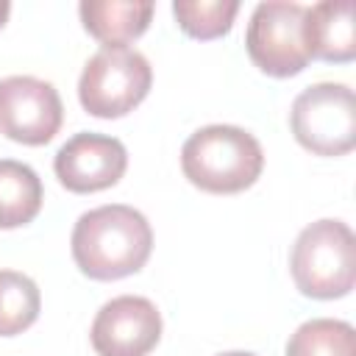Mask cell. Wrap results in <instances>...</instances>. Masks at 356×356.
I'll use <instances>...</instances> for the list:
<instances>
[{"label":"cell","mask_w":356,"mask_h":356,"mask_svg":"<svg viewBox=\"0 0 356 356\" xmlns=\"http://www.w3.org/2000/svg\"><path fill=\"white\" fill-rule=\"evenodd\" d=\"M186 181L211 195H236L253 186L264 170L259 139L239 125H203L181 147Z\"/></svg>","instance_id":"2"},{"label":"cell","mask_w":356,"mask_h":356,"mask_svg":"<svg viewBox=\"0 0 356 356\" xmlns=\"http://www.w3.org/2000/svg\"><path fill=\"white\" fill-rule=\"evenodd\" d=\"M44 200L42 178L17 159H0V228L28 225Z\"/></svg>","instance_id":"12"},{"label":"cell","mask_w":356,"mask_h":356,"mask_svg":"<svg viewBox=\"0 0 356 356\" xmlns=\"http://www.w3.org/2000/svg\"><path fill=\"white\" fill-rule=\"evenodd\" d=\"M64 122V103L50 81L33 75L0 78V134L19 145H47Z\"/></svg>","instance_id":"7"},{"label":"cell","mask_w":356,"mask_h":356,"mask_svg":"<svg viewBox=\"0 0 356 356\" xmlns=\"http://www.w3.org/2000/svg\"><path fill=\"white\" fill-rule=\"evenodd\" d=\"M42 295L33 278L17 270H0V337H17L39 317Z\"/></svg>","instance_id":"14"},{"label":"cell","mask_w":356,"mask_h":356,"mask_svg":"<svg viewBox=\"0 0 356 356\" xmlns=\"http://www.w3.org/2000/svg\"><path fill=\"white\" fill-rule=\"evenodd\" d=\"M153 8L150 0H83L78 14L86 33L103 47H128L147 31Z\"/></svg>","instance_id":"11"},{"label":"cell","mask_w":356,"mask_h":356,"mask_svg":"<svg viewBox=\"0 0 356 356\" xmlns=\"http://www.w3.org/2000/svg\"><path fill=\"white\" fill-rule=\"evenodd\" d=\"M56 178L64 189L75 195H89L114 186L128 170V150L117 136L81 131L70 136L56 159H53Z\"/></svg>","instance_id":"9"},{"label":"cell","mask_w":356,"mask_h":356,"mask_svg":"<svg viewBox=\"0 0 356 356\" xmlns=\"http://www.w3.org/2000/svg\"><path fill=\"white\" fill-rule=\"evenodd\" d=\"M70 245L83 275L92 281H117L145 267L153 250V228L139 209L106 203L78 217Z\"/></svg>","instance_id":"1"},{"label":"cell","mask_w":356,"mask_h":356,"mask_svg":"<svg viewBox=\"0 0 356 356\" xmlns=\"http://www.w3.org/2000/svg\"><path fill=\"white\" fill-rule=\"evenodd\" d=\"M289 128L314 156H345L356 147V97L348 83H312L289 111Z\"/></svg>","instance_id":"5"},{"label":"cell","mask_w":356,"mask_h":356,"mask_svg":"<svg viewBox=\"0 0 356 356\" xmlns=\"http://www.w3.org/2000/svg\"><path fill=\"white\" fill-rule=\"evenodd\" d=\"M286 356H356V331L334 317L306 320L289 337Z\"/></svg>","instance_id":"13"},{"label":"cell","mask_w":356,"mask_h":356,"mask_svg":"<svg viewBox=\"0 0 356 356\" xmlns=\"http://www.w3.org/2000/svg\"><path fill=\"white\" fill-rule=\"evenodd\" d=\"M303 17H306V6L300 3L267 0L253 8L245 33V47L250 61L264 75L292 78L306 70L312 56L306 47Z\"/></svg>","instance_id":"6"},{"label":"cell","mask_w":356,"mask_h":356,"mask_svg":"<svg viewBox=\"0 0 356 356\" xmlns=\"http://www.w3.org/2000/svg\"><path fill=\"white\" fill-rule=\"evenodd\" d=\"M150 61L134 47H100L78 78L83 111L100 120H117L134 111L150 92Z\"/></svg>","instance_id":"4"},{"label":"cell","mask_w":356,"mask_h":356,"mask_svg":"<svg viewBox=\"0 0 356 356\" xmlns=\"http://www.w3.org/2000/svg\"><path fill=\"white\" fill-rule=\"evenodd\" d=\"M8 14H11V3H6V0H0V28L6 25V19H8Z\"/></svg>","instance_id":"16"},{"label":"cell","mask_w":356,"mask_h":356,"mask_svg":"<svg viewBox=\"0 0 356 356\" xmlns=\"http://www.w3.org/2000/svg\"><path fill=\"white\" fill-rule=\"evenodd\" d=\"M239 11L236 0H175L172 14L178 28L192 39H220L231 31Z\"/></svg>","instance_id":"15"},{"label":"cell","mask_w":356,"mask_h":356,"mask_svg":"<svg viewBox=\"0 0 356 356\" xmlns=\"http://www.w3.org/2000/svg\"><path fill=\"white\" fill-rule=\"evenodd\" d=\"M97 356H147L161 339V314L142 295H120L100 306L89 331Z\"/></svg>","instance_id":"8"},{"label":"cell","mask_w":356,"mask_h":356,"mask_svg":"<svg viewBox=\"0 0 356 356\" xmlns=\"http://www.w3.org/2000/svg\"><path fill=\"white\" fill-rule=\"evenodd\" d=\"M289 273L300 295L334 300L350 295L356 284V236L342 220L306 225L289 253Z\"/></svg>","instance_id":"3"},{"label":"cell","mask_w":356,"mask_h":356,"mask_svg":"<svg viewBox=\"0 0 356 356\" xmlns=\"http://www.w3.org/2000/svg\"><path fill=\"white\" fill-rule=\"evenodd\" d=\"M217 356H256V353H248V350H228V353H217Z\"/></svg>","instance_id":"17"},{"label":"cell","mask_w":356,"mask_h":356,"mask_svg":"<svg viewBox=\"0 0 356 356\" xmlns=\"http://www.w3.org/2000/svg\"><path fill=\"white\" fill-rule=\"evenodd\" d=\"M356 6L353 0H323L306 8L303 31L312 58L345 64L356 56Z\"/></svg>","instance_id":"10"}]
</instances>
